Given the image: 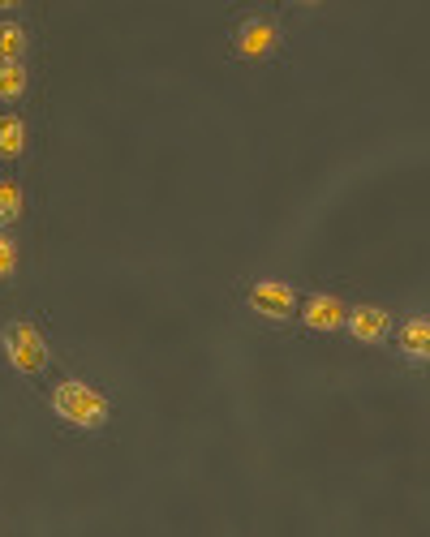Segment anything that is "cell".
Returning <instances> with one entry per match:
<instances>
[{"label":"cell","instance_id":"3","mask_svg":"<svg viewBox=\"0 0 430 537\" xmlns=\"http://www.w3.org/2000/svg\"><path fill=\"white\" fill-rule=\"evenodd\" d=\"M233 43H237V52L246 56V61H267V56L280 48V26H276V22H267V18L241 22V31H237Z\"/></svg>","mask_w":430,"mask_h":537},{"label":"cell","instance_id":"8","mask_svg":"<svg viewBox=\"0 0 430 537\" xmlns=\"http://www.w3.org/2000/svg\"><path fill=\"white\" fill-rule=\"evenodd\" d=\"M22 147H26V125L18 121V116H5V121H0V155L18 159Z\"/></svg>","mask_w":430,"mask_h":537},{"label":"cell","instance_id":"11","mask_svg":"<svg viewBox=\"0 0 430 537\" xmlns=\"http://www.w3.org/2000/svg\"><path fill=\"white\" fill-rule=\"evenodd\" d=\"M22 215V190L13 181L0 185V224H13Z\"/></svg>","mask_w":430,"mask_h":537},{"label":"cell","instance_id":"12","mask_svg":"<svg viewBox=\"0 0 430 537\" xmlns=\"http://www.w3.org/2000/svg\"><path fill=\"white\" fill-rule=\"evenodd\" d=\"M13 271H18V250H13V241L0 232V280H9Z\"/></svg>","mask_w":430,"mask_h":537},{"label":"cell","instance_id":"7","mask_svg":"<svg viewBox=\"0 0 430 537\" xmlns=\"http://www.w3.org/2000/svg\"><path fill=\"white\" fill-rule=\"evenodd\" d=\"M400 348H405L409 357L426 361V353H430V323H426V318H413V323L405 327V336H400Z\"/></svg>","mask_w":430,"mask_h":537},{"label":"cell","instance_id":"1","mask_svg":"<svg viewBox=\"0 0 430 537\" xmlns=\"http://www.w3.org/2000/svg\"><path fill=\"white\" fill-rule=\"evenodd\" d=\"M52 409L56 417H65L69 426L78 430H99L108 422V400L99 396V391L82 387V383H61L52 391Z\"/></svg>","mask_w":430,"mask_h":537},{"label":"cell","instance_id":"4","mask_svg":"<svg viewBox=\"0 0 430 537\" xmlns=\"http://www.w3.org/2000/svg\"><path fill=\"white\" fill-rule=\"evenodd\" d=\"M250 306L258 314H267V318H289L297 310V293L289 284H254V293H250Z\"/></svg>","mask_w":430,"mask_h":537},{"label":"cell","instance_id":"2","mask_svg":"<svg viewBox=\"0 0 430 537\" xmlns=\"http://www.w3.org/2000/svg\"><path fill=\"white\" fill-rule=\"evenodd\" d=\"M0 340H5V353L18 374H31L35 379V374L48 370V344H43V336L31 323H9L0 331Z\"/></svg>","mask_w":430,"mask_h":537},{"label":"cell","instance_id":"5","mask_svg":"<svg viewBox=\"0 0 430 537\" xmlns=\"http://www.w3.org/2000/svg\"><path fill=\"white\" fill-rule=\"evenodd\" d=\"M387 327H392V314L379 310V306H357V310L349 314V331H353V340H362V344L383 340Z\"/></svg>","mask_w":430,"mask_h":537},{"label":"cell","instance_id":"9","mask_svg":"<svg viewBox=\"0 0 430 537\" xmlns=\"http://www.w3.org/2000/svg\"><path fill=\"white\" fill-rule=\"evenodd\" d=\"M26 91V69L18 61H0V99H22Z\"/></svg>","mask_w":430,"mask_h":537},{"label":"cell","instance_id":"6","mask_svg":"<svg viewBox=\"0 0 430 537\" xmlns=\"http://www.w3.org/2000/svg\"><path fill=\"white\" fill-rule=\"evenodd\" d=\"M301 318H306V327H314V331H336V327H344V306L336 297H310L306 306H301Z\"/></svg>","mask_w":430,"mask_h":537},{"label":"cell","instance_id":"10","mask_svg":"<svg viewBox=\"0 0 430 537\" xmlns=\"http://www.w3.org/2000/svg\"><path fill=\"white\" fill-rule=\"evenodd\" d=\"M26 52V31L18 22H0V61H18Z\"/></svg>","mask_w":430,"mask_h":537}]
</instances>
